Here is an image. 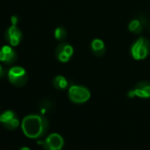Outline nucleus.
Instances as JSON below:
<instances>
[{
	"label": "nucleus",
	"mask_w": 150,
	"mask_h": 150,
	"mask_svg": "<svg viewBox=\"0 0 150 150\" xmlns=\"http://www.w3.org/2000/svg\"><path fill=\"white\" fill-rule=\"evenodd\" d=\"M49 121L42 114H29L23 117L21 128L23 134L32 139L42 138L49 130Z\"/></svg>",
	"instance_id": "obj_1"
},
{
	"label": "nucleus",
	"mask_w": 150,
	"mask_h": 150,
	"mask_svg": "<svg viewBox=\"0 0 150 150\" xmlns=\"http://www.w3.org/2000/svg\"><path fill=\"white\" fill-rule=\"evenodd\" d=\"M150 54V42L145 37H139L130 47L131 57L137 61L146 59Z\"/></svg>",
	"instance_id": "obj_2"
},
{
	"label": "nucleus",
	"mask_w": 150,
	"mask_h": 150,
	"mask_svg": "<svg viewBox=\"0 0 150 150\" xmlns=\"http://www.w3.org/2000/svg\"><path fill=\"white\" fill-rule=\"evenodd\" d=\"M68 97L70 101L76 104H82L87 103L90 97L91 93L89 89L81 85H71L68 89Z\"/></svg>",
	"instance_id": "obj_3"
},
{
	"label": "nucleus",
	"mask_w": 150,
	"mask_h": 150,
	"mask_svg": "<svg viewBox=\"0 0 150 150\" xmlns=\"http://www.w3.org/2000/svg\"><path fill=\"white\" fill-rule=\"evenodd\" d=\"M6 76L11 84L17 88L25 86L28 82V73L25 68L20 65L12 66L8 71Z\"/></svg>",
	"instance_id": "obj_4"
},
{
	"label": "nucleus",
	"mask_w": 150,
	"mask_h": 150,
	"mask_svg": "<svg viewBox=\"0 0 150 150\" xmlns=\"http://www.w3.org/2000/svg\"><path fill=\"white\" fill-rule=\"evenodd\" d=\"M37 143L41 144L44 150H62L64 146V139L59 133L52 132L44 139L38 140Z\"/></svg>",
	"instance_id": "obj_5"
},
{
	"label": "nucleus",
	"mask_w": 150,
	"mask_h": 150,
	"mask_svg": "<svg viewBox=\"0 0 150 150\" xmlns=\"http://www.w3.org/2000/svg\"><path fill=\"white\" fill-rule=\"evenodd\" d=\"M21 123L19 116L12 110H6L0 114V124L7 130H16L21 125Z\"/></svg>",
	"instance_id": "obj_6"
},
{
	"label": "nucleus",
	"mask_w": 150,
	"mask_h": 150,
	"mask_svg": "<svg viewBox=\"0 0 150 150\" xmlns=\"http://www.w3.org/2000/svg\"><path fill=\"white\" fill-rule=\"evenodd\" d=\"M127 96L129 98H150V82L148 81H139L135 85V87L128 91Z\"/></svg>",
	"instance_id": "obj_7"
},
{
	"label": "nucleus",
	"mask_w": 150,
	"mask_h": 150,
	"mask_svg": "<svg viewBox=\"0 0 150 150\" xmlns=\"http://www.w3.org/2000/svg\"><path fill=\"white\" fill-rule=\"evenodd\" d=\"M22 36V32L17 26L11 25L5 31V39L6 42L13 47H16L21 43Z\"/></svg>",
	"instance_id": "obj_8"
},
{
	"label": "nucleus",
	"mask_w": 150,
	"mask_h": 150,
	"mask_svg": "<svg viewBox=\"0 0 150 150\" xmlns=\"http://www.w3.org/2000/svg\"><path fill=\"white\" fill-rule=\"evenodd\" d=\"M73 47L67 43V42H62L59 43L56 49L55 55L57 60L61 63H67L70 61L71 57L73 55Z\"/></svg>",
	"instance_id": "obj_9"
},
{
	"label": "nucleus",
	"mask_w": 150,
	"mask_h": 150,
	"mask_svg": "<svg viewBox=\"0 0 150 150\" xmlns=\"http://www.w3.org/2000/svg\"><path fill=\"white\" fill-rule=\"evenodd\" d=\"M18 58L17 52L11 45H4L0 48V62L6 64H13Z\"/></svg>",
	"instance_id": "obj_10"
},
{
	"label": "nucleus",
	"mask_w": 150,
	"mask_h": 150,
	"mask_svg": "<svg viewBox=\"0 0 150 150\" xmlns=\"http://www.w3.org/2000/svg\"><path fill=\"white\" fill-rule=\"evenodd\" d=\"M90 48H91L92 53L96 57H103L106 51V47H105L104 42L99 38H96L91 42Z\"/></svg>",
	"instance_id": "obj_11"
},
{
	"label": "nucleus",
	"mask_w": 150,
	"mask_h": 150,
	"mask_svg": "<svg viewBox=\"0 0 150 150\" xmlns=\"http://www.w3.org/2000/svg\"><path fill=\"white\" fill-rule=\"evenodd\" d=\"M144 22L140 19H133L128 24V30L133 34L139 35L143 31Z\"/></svg>",
	"instance_id": "obj_12"
},
{
	"label": "nucleus",
	"mask_w": 150,
	"mask_h": 150,
	"mask_svg": "<svg viewBox=\"0 0 150 150\" xmlns=\"http://www.w3.org/2000/svg\"><path fill=\"white\" fill-rule=\"evenodd\" d=\"M52 84L53 87L57 90H64L67 88L69 86V82L67 79L64 76H63V75H57V76H56L52 81Z\"/></svg>",
	"instance_id": "obj_13"
},
{
	"label": "nucleus",
	"mask_w": 150,
	"mask_h": 150,
	"mask_svg": "<svg viewBox=\"0 0 150 150\" xmlns=\"http://www.w3.org/2000/svg\"><path fill=\"white\" fill-rule=\"evenodd\" d=\"M54 36L57 41H64L67 36V31L63 27H57L54 31Z\"/></svg>",
	"instance_id": "obj_14"
},
{
	"label": "nucleus",
	"mask_w": 150,
	"mask_h": 150,
	"mask_svg": "<svg viewBox=\"0 0 150 150\" xmlns=\"http://www.w3.org/2000/svg\"><path fill=\"white\" fill-rule=\"evenodd\" d=\"M51 109V103L48 100H44L42 101L41 103H40V106H39V110H40V112L42 115H45L47 112H49Z\"/></svg>",
	"instance_id": "obj_15"
},
{
	"label": "nucleus",
	"mask_w": 150,
	"mask_h": 150,
	"mask_svg": "<svg viewBox=\"0 0 150 150\" xmlns=\"http://www.w3.org/2000/svg\"><path fill=\"white\" fill-rule=\"evenodd\" d=\"M11 24L12 25H13V26H17V24H18V22H19V21H20V18H19V16L18 15H13L12 17H11Z\"/></svg>",
	"instance_id": "obj_16"
},
{
	"label": "nucleus",
	"mask_w": 150,
	"mask_h": 150,
	"mask_svg": "<svg viewBox=\"0 0 150 150\" xmlns=\"http://www.w3.org/2000/svg\"><path fill=\"white\" fill-rule=\"evenodd\" d=\"M6 74H7V71H6L5 67H4L1 64H0V79L4 78Z\"/></svg>",
	"instance_id": "obj_17"
},
{
	"label": "nucleus",
	"mask_w": 150,
	"mask_h": 150,
	"mask_svg": "<svg viewBox=\"0 0 150 150\" xmlns=\"http://www.w3.org/2000/svg\"><path fill=\"white\" fill-rule=\"evenodd\" d=\"M19 150H31L28 146H21L19 148Z\"/></svg>",
	"instance_id": "obj_18"
}]
</instances>
